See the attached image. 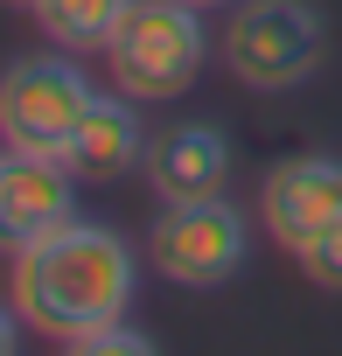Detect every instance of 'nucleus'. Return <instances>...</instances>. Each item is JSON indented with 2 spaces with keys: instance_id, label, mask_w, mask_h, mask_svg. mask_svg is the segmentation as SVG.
I'll list each match as a JSON object with an SVG mask.
<instances>
[{
  "instance_id": "nucleus-1",
  "label": "nucleus",
  "mask_w": 342,
  "mask_h": 356,
  "mask_svg": "<svg viewBox=\"0 0 342 356\" xmlns=\"http://www.w3.org/2000/svg\"><path fill=\"white\" fill-rule=\"evenodd\" d=\"M8 293H15V314L35 335L70 342V335H91L105 321H126V307L140 293V259L119 231H105L91 217H70L49 238L15 252Z\"/></svg>"
},
{
  "instance_id": "nucleus-2",
  "label": "nucleus",
  "mask_w": 342,
  "mask_h": 356,
  "mask_svg": "<svg viewBox=\"0 0 342 356\" xmlns=\"http://www.w3.org/2000/svg\"><path fill=\"white\" fill-rule=\"evenodd\" d=\"M203 63H210V29H203V8H189V0H133L105 42L112 84L140 105L182 98L203 77Z\"/></svg>"
},
{
  "instance_id": "nucleus-3",
  "label": "nucleus",
  "mask_w": 342,
  "mask_h": 356,
  "mask_svg": "<svg viewBox=\"0 0 342 356\" xmlns=\"http://www.w3.org/2000/svg\"><path fill=\"white\" fill-rule=\"evenodd\" d=\"M328 63V22L307 0H238L224 22V70L245 91H300Z\"/></svg>"
},
{
  "instance_id": "nucleus-4",
  "label": "nucleus",
  "mask_w": 342,
  "mask_h": 356,
  "mask_svg": "<svg viewBox=\"0 0 342 356\" xmlns=\"http://www.w3.org/2000/svg\"><path fill=\"white\" fill-rule=\"evenodd\" d=\"M147 259L161 266V280H175L189 293H210V286H224V280L245 273V259H252V217L231 196L161 203V217L147 231Z\"/></svg>"
},
{
  "instance_id": "nucleus-5",
  "label": "nucleus",
  "mask_w": 342,
  "mask_h": 356,
  "mask_svg": "<svg viewBox=\"0 0 342 356\" xmlns=\"http://www.w3.org/2000/svg\"><path fill=\"white\" fill-rule=\"evenodd\" d=\"M98 84L63 56H15L0 70V140L15 154H63L70 133L84 126Z\"/></svg>"
},
{
  "instance_id": "nucleus-6",
  "label": "nucleus",
  "mask_w": 342,
  "mask_h": 356,
  "mask_svg": "<svg viewBox=\"0 0 342 356\" xmlns=\"http://www.w3.org/2000/svg\"><path fill=\"white\" fill-rule=\"evenodd\" d=\"M77 217V175L63 154H0V252H22Z\"/></svg>"
},
{
  "instance_id": "nucleus-7",
  "label": "nucleus",
  "mask_w": 342,
  "mask_h": 356,
  "mask_svg": "<svg viewBox=\"0 0 342 356\" xmlns=\"http://www.w3.org/2000/svg\"><path fill=\"white\" fill-rule=\"evenodd\" d=\"M342 217V161L335 154H293L266 175L259 189V224L272 231V245L300 252L321 224Z\"/></svg>"
},
{
  "instance_id": "nucleus-8",
  "label": "nucleus",
  "mask_w": 342,
  "mask_h": 356,
  "mask_svg": "<svg viewBox=\"0 0 342 356\" xmlns=\"http://www.w3.org/2000/svg\"><path fill=\"white\" fill-rule=\"evenodd\" d=\"M147 189L154 203H196V196H224L231 182V140L210 119H182V126H161L147 133Z\"/></svg>"
},
{
  "instance_id": "nucleus-9",
  "label": "nucleus",
  "mask_w": 342,
  "mask_h": 356,
  "mask_svg": "<svg viewBox=\"0 0 342 356\" xmlns=\"http://www.w3.org/2000/svg\"><path fill=\"white\" fill-rule=\"evenodd\" d=\"M140 98H126V91H98L91 98V112H84V126L70 133V147H63V161H70V175L77 182H119L126 168H140V154H147V126H140V112H133Z\"/></svg>"
},
{
  "instance_id": "nucleus-10",
  "label": "nucleus",
  "mask_w": 342,
  "mask_h": 356,
  "mask_svg": "<svg viewBox=\"0 0 342 356\" xmlns=\"http://www.w3.org/2000/svg\"><path fill=\"white\" fill-rule=\"evenodd\" d=\"M126 8H133V0H35L28 15L42 22V35H49L56 49L91 56V49L112 42V29L126 22Z\"/></svg>"
},
{
  "instance_id": "nucleus-11",
  "label": "nucleus",
  "mask_w": 342,
  "mask_h": 356,
  "mask_svg": "<svg viewBox=\"0 0 342 356\" xmlns=\"http://www.w3.org/2000/svg\"><path fill=\"white\" fill-rule=\"evenodd\" d=\"M293 259H300V273H307L321 293H342V217H335V224H321Z\"/></svg>"
},
{
  "instance_id": "nucleus-12",
  "label": "nucleus",
  "mask_w": 342,
  "mask_h": 356,
  "mask_svg": "<svg viewBox=\"0 0 342 356\" xmlns=\"http://www.w3.org/2000/svg\"><path fill=\"white\" fill-rule=\"evenodd\" d=\"M63 349H77V356H154V342H147L133 321H105V328H91V335H70Z\"/></svg>"
},
{
  "instance_id": "nucleus-13",
  "label": "nucleus",
  "mask_w": 342,
  "mask_h": 356,
  "mask_svg": "<svg viewBox=\"0 0 342 356\" xmlns=\"http://www.w3.org/2000/svg\"><path fill=\"white\" fill-rule=\"evenodd\" d=\"M22 328H28V321H22L15 307H0V356H15V342H22Z\"/></svg>"
},
{
  "instance_id": "nucleus-14",
  "label": "nucleus",
  "mask_w": 342,
  "mask_h": 356,
  "mask_svg": "<svg viewBox=\"0 0 342 356\" xmlns=\"http://www.w3.org/2000/svg\"><path fill=\"white\" fill-rule=\"evenodd\" d=\"M189 8H203V15H210V8H238V0H189Z\"/></svg>"
},
{
  "instance_id": "nucleus-15",
  "label": "nucleus",
  "mask_w": 342,
  "mask_h": 356,
  "mask_svg": "<svg viewBox=\"0 0 342 356\" xmlns=\"http://www.w3.org/2000/svg\"><path fill=\"white\" fill-rule=\"evenodd\" d=\"M0 8H35V0H0Z\"/></svg>"
}]
</instances>
